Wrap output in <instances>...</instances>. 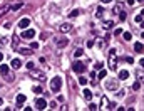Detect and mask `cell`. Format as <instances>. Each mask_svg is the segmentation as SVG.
<instances>
[{"mask_svg":"<svg viewBox=\"0 0 144 111\" xmlns=\"http://www.w3.org/2000/svg\"><path fill=\"white\" fill-rule=\"evenodd\" d=\"M60 88H62V77H60V76H55V77L50 81V89H52L54 93H59Z\"/></svg>","mask_w":144,"mask_h":111,"instance_id":"obj_1","label":"cell"},{"mask_svg":"<svg viewBox=\"0 0 144 111\" xmlns=\"http://www.w3.org/2000/svg\"><path fill=\"white\" fill-rule=\"evenodd\" d=\"M109 69L111 71H116L117 69V56H116V51L112 49L111 54H109Z\"/></svg>","mask_w":144,"mask_h":111,"instance_id":"obj_2","label":"cell"},{"mask_svg":"<svg viewBox=\"0 0 144 111\" xmlns=\"http://www.w3.org/2000/svg\"><path fill=\"white\" fill-rule=\"evenodd\" d=\"M72 71H74V73H79V74H80V73H84V71H85V66H84L80 61H75V62L72 64Z\"/></svg>","mask_w":144,"mask_h":111,"instance_id":"obj_3","label":"cell"},{"mask_svg":"<svg viewBox=\"0 0 144 111\" xmlns=\"http://www.w3.org/2000/svg\"><path fill=\"white\" fill-rule=\"evenodd\" d=\"M30 76H32V77H35V79H39V81H44V79H45V74L42 73V71H37L35 67H34V69H30Z\"/></svg>","mask_w":144,"mask_h":111,"instance_id":"obj_4","label":"cell"},{"mask_svg":"<svg viewBox=\"0 0 144 111\" xmlns=\"http://www.w3.org/2000/svg\"><path fill=\"white\" fill-rule=\"evenodd\" d=\"M20 37H22V39H34V37H35V30H34V29H25Z\"/></svg>","mask_w":144,"mask_h":111,"instance_id":"obj_5","label":"cell"},{"mask_svg":"<svg viewBox=\"0 0 144 111\" xmlns=\"http://www.w3.org/2000/svg\"><path fill=\"white\" fill-rule=\"evenodd\" d=\"M47 106H49V104H47V101H45V99H42V98H39V99L35 101V108H37V110H45Z\"/></svg>","mask_w":144,"mask_h":111,"instance_id":"obj_6","label":"cell"},{"mask_svg":"<svg viewBox=\"0 0 144 111\" xmlns=\"http://www.w3.org/2000/svg\"><path fill=\"white\" fill-rule=\"evenodd\" d=\"M55 44H57L59 49H60V47H65V45L69 44V39H67V37H59V39L55 40Z\"/></svg>","mask_w":144,"mask_h":111,"instance_id":"obj_7","label":"cell"},{"mask_svg":"<svg viewBox=\"0 0 144 111\" xmlns=\"http://www.w3.org/2000/svg\"><path fill=\"white\" fill-rule=\"evenodd\" d=\"M22 5H24V3H22V0H17L15 3H12V5H10V12H17V10H20V8H22Z\"/></svg>","mask_w":144,"mask_h":111,"instance_id":"obj_8","label":"cell"},{"mask_svg":"<svg viewBox=\"0 0 144 111\" xmlns=\"http://www.w3.org/2000/svg\"><path fill=\"white\" fill-rule=\"evenodd\" d=\"M29 25H30V19H27V17H25V19H22V20L19 22V29H24V30H25Z\"/></svg>","mask_w":144,"mask_h":111,"instance_id":"obj_9","label":"cell"},{"mask_svg":"<svg viewBox=\"0 0 144 111\" xmlns=\"http://www.w3.org/2000/svg\"><path fill=\"white\" fill-rule=\"evenodd\" d=\"M117 86H119L117 81H107V82H106V88H107V89H117Z\"/></svg>","mask_w":144,"mask_h":111,"instance_id":"obj_10","label":"cell"},{"mask_svg":"<svg viewBox=\"0 0 144 111\" xmlns=\"http://www.w3.org/2000/svg\"><path fill=\"white\" fill-rule=\"evenodd\" d=\"M24 103H25V94H19L17 96V108H22Z\"/></svg>","mask_w":144,"mask_h":111,"instance_id":"obj_11","label":"cell"},{"mask_svg":"<svg viewBox=\"0 0 144 111\" xmlns=\"http://www.w3.org/2000/svg\"><path fill=\"white\" fill-rule=\"evenodd\" d=\"M10 66H12L13 69H19V67L22 66V61H20V59H13V61L10 62Z\"/></svg>","mask_w":144,"mask_h":111,"instance_id":"obj_12","label":"cell"},{"mask_svg":"<svg viewBox=\"0 0 144 111\" xmlns=\"http://www.w3.org/2000/svg\"><path fill=\"white\" fill-rule=\"evenodd\" d=\"M82 94H84L85 101H91V99H92V91H89V89H84V91H82Z\"/></svg>","mask_w":144,"mask_h":111,"instance_id":"obj_13","label":"cell"},{"mask_svg":"<svg viewBox=\"0 0 144 111\" xmlns=\"http://www.w3.org/2000/svg\"><path fill=\"white\" fill-rule=\"evenodd\" d=\"M71 29H72V27L69 25V24H62V25L59 27V30H60V32H64V34H65V32H69Z\"/></svg>","mask_w":144,"mask_h":111,"instance_id":"obj_14","label":"cell"},{"mask_svg":"<svg viewBox=\"0 0 144 111\" xmlns=\"http://www.w3.org/2000/svg\"><path fill=\"white\" fill-rule=\"evenodd\" d=\"M10 12V5H5V7H2L0 8V17H3L5 14H8Z\"/></svg>","mask_w":144,"mask_h":111,"instance_id":"obj_15","label":"cell"},{"mask_svg":"<svg viewBox=\"0 0 144 111\" xmlns=\"http://www.w3.org/2000/svg\"><path fill=\"white\" fill-rule=\"evenodd\" d=\"M134 51H136V52H143V51H144V45L141 44V42H136V44H134Z\"/></svg>","mask_w":144,"mask_h":111,"instance_id":"obj_16","label":"cell"},{"mask_svg":"<svg viewBox=\"0 0 144 111\" xmlns=\"http://www.w3.org/2000/svg\"><path fill=\"white\" fill-rule=\"evenodd\" d=\"M127 77H129V73H127L126 69L119 71V79H127Z\"/></svg>","mask_w":144,"mask_h":111,"instance_id":"obj_17","label":"cell"},{"mask_svg":"<svg viewBox=\"0 0 144 111\" xmlns=\"http://www.w3.org/2000/svg\"><path fill=\"white\" fill-rule=\"evenodd\" d=\"M102 15H104V8H102V7H97V10H96V17H97V19H102Z\"/></svg>","mask_w":144,"mask_h":111,"instance_id":"obj_18","label":"cell"},{"mask_svg":"<svg viewBox=\"0 0 144 111\" xmlns=\"http://www.w3.org/2000/svg\"><path fill=\"white\" fill-rule=\"evenodd\" d=\"M0 73H2V76H5L7 73H10L8 66H5V64H3V66H0Z\"/></svg>","mask_w":144,"mask_h":111,"instance_id":"obj_19","label":"cell"},{"mask_svg":"<svg viewBox=\"0 0 144 111\" xmlns=\"http://www.w3.org/2000/svg\"><path fill=\"white\" fill-rule=\"evenodd\" d=\"M112 25H114L112 20H104V29H112Z\"/></svg>","mask_w":144,"mask_h":111,"instance_id":"obj_20","label":"cell"},{"mask_svg":"<svg viewBox=\"0 0 144 111\" xmlns=\"http://www.w3.org/2000/svg\"><path fill=\"white\" fill-rule=\"evenodd\" d=\"M126 19H127V14H126V12H122V10H121V12H119V20H121V22H124V20H126Z\"/></svg>","mask_w":144,"mask_h":111,"instance_id":"obj_21","label":"cell"},{"mask_svg":"<svg viewBox=\"0 0 144 111\" xmlns=\"http://www.w3.org/2000/svg\"><path fill=\"white\" fill-rule=\"evenodd\" d=\"M20 54H24V56H29V54H32V49H27V47H24V49H20Z\"/></svg>","mask_w":144,"mask_h":111,"instance_id":"obj_22","label":"cell"},{"mask_svg":"<svg viewBox=\"0 0 144 111\" xmlns=\"http://www.w3.org/2000/svg\"><path fill=\"white\" fill-rule=\"evenodd\" d=\"M122 37H124V40L127 42V40H131V37H132V34H131V32H122Z\"/></svg>","mask_w":144,"mask_h":111,"instance_id":"obj_23","label":"cell"},{"mask_svg":"<svg viewBox=\"0 0 144 111\" xmlns=\"http://www.w3.org/2000/svg\"><path fill=\"white\" fill-rule=\"evenodd\" d=\"M121 10H122V5H121V3H116V5H114V14H119Z\"/></svg>","mask_w":144,"mask_h":111,"instance_id":"obj_24","label":"cell"},{"mask_svg":"<svg viewBox=\"0 0 144 111\" xmlns=\"http://www.w3.org/2000/svg\"><path fill=\"white\" fill-rule=\"evenodd\" d=\"M3 77H7V81H8V82H12V81L15 79V77H13V74H12V73H7L5 76H3Z\"/></svg>","mask_w":144,"mask_h":111,"instance_id":"obj_25","label":"cell"},{"mask_svg":"<svg viewBox=\"0 0 144 111\" xmlns=\"http://www.w3.org/2000/svg\"><path fill=\"white\" fill-rule=\"evenodd\" d=\"M139 88H141V81H139V79H137V81H136V82H134V84H132V89H134V91H137V89H139Z\"/></svg>","mask_w":144,"mask_h":111,"instance_id":"obj_26","label":"cell"},{"mask_svg":"<svg viewBox=\"0 0 144 111\" xmlns=\"http://www.w3.org/2000/svg\"><path fill=\"white\" fill-rule=\"evenodd\" d=\"M79 12H80L79 8H74V10H72L71 14H69V17H77V15H79Z\"/></svg>","mask_w":144,"mask_h":111,"instance_id":"obj_27","label":"cell"},{"mask_svg":"<svg viewBox=\"0 0 144 111\" xmlns=\"http://www.w3.org/2000/svg\"><path fill=\"white\" fill-rule=\"evenodd\" d=\"M82 54H84V51H82V49H77V51L74 52V57H80Z\"/></svg>","mask_w":144,"mask_h":111,"instance_id":"obj_28","label":"cell"},{"mask_svg":"<svg viewBox=\"0 0 144 111\" xmlns=\"http://www.w3.org/2000/svg\"><path fill=\"white\" fill-rule=\"evenodd\" d=\"M94 67H96L97 71H101V69L104 67V62H96V66H94Z\"/></svg>","mask_w":144,"mask_h":111,"instance_id":"obj_29","label":"cell"},{"mask_svg":"<svg viewBox=\"0 0 144 111\" xmlns=\"http://www.w3.org/2000/svg\"><path fill=\"white\" fill-rule=\"evenodd\" d=\"M79 84H80V86H85V84H87V79H85V77H79Z\"/></svg>","mask_w":144,"mask_h":111,"instance_id":"obj_30","label":"cell"},{"mask_svg":"<svg viewBox=\"0 0 144 111\" xmlns=\"http://www.w3.org/2000/svg\"><path fill=\"white\" fill-rule=\"evenodd\" d=\"M136 76H137V79H139V81H143V79H144V73H143V71H137Z\"/></svg>","mask_w":144,"mask_h":111,"instance_id":"obj_31","label":"cell"},{"mask_svg":"<svg viewBox=\"0 0 144 111\" xmlns=\"http://www.w3.org/2000/svg\"><path fill=\"white\" fill-rule=\"evenodd\" d=\"M102 106H104V108H109V101H107V98H106V96L102 98Z\"/></svg>","mask_w":144,"mask_h":111,"instance_id":"obj_32","label":"cell"},{"mask_svg":"<svg viewBox=\"0 0 144 111\" xmlns=\"http://www.w3.org/2000/svg\"><path fill=\"white\" fill-rule=\"evenodd\" d=\"M34 93H35V94H40V93H42V88H40V86H35V88H34Z\"/></svg>","mask_w":144,"mask_h":111,"instance_id":"obj_33","label":"cell"},{"mask_svg":"<svg viewBox=\"0 0 144 111\" xmlns=\"http://www.w3.org/2000/svg\"><path fill=\"white\" fill-rule=\"evenodd\" d=\"M97 108H99V106H97V104H94V103H91V104H89V110H92V111H96Z\"/></svg>","mask_w":144,"mask_h":111,"instance_id":"obj_34","label":"cell"},{"mask_svg":"<svg viewBox=\"0 0 144 111\" xmlns=\"http://www.w3.org/2000/svg\"><path fill=\"white\" fill-rule=\"evenodd\" d=\"M136 22H137V24H141V22H143V15H141V14H139V15H136Z\"/></svg>","mask_w":144,"mask_h":111,"instance_id":"obj_35","label":"cell"},{"mask_svg":"<svg viewBox=\"0 0 144 111\" xmlns=\"http://www.w3.org/2000/svg\"><path fill=\"white\" fill-rule=\"evenodd\" d=\"M114 36H122V29H116L114 30Z\"/></svg>","mask_w":144,"mask_h":111,"instance_id":"obj_36","label":"cell"},{"mask_svg":"<svg viewBox=\"0 0 144 111\" xmlns=\"http://www.w3.org/2000/svg\"><path fill=\"white\" fill-rule=\"evenodd\" d=\"M49 106H50V108H52V110H57V108H59V106H57V103H55V101H52V103H50V104H49Z\"/></svg>","mask_w":144,"mask_h":111,"instance_id":"obj_37","label":"cell"},{"mask_svg":"<svg viewBox=\"0 0 144 111\" xmlns=\"http://www.w3.org/2000/svg\"><path fill=\"white\" fill-rule=\"evenodd\" d=\"M27 69H29V71H30V69H34V62H32V61H30V62H27Z\"/></svg>","mask_w":144,"mask_h":111,"instance_id":"obj_38","label":"cell"},{"mask_svg":"<svg viewBox=\"0 0 144 111\" xmlns=\"http://www.w3.org/2000/svg\"><path fill=\"white\" fill-rule=\"evenodd\" d=\"M7 42H8V37H2L0 39V44H7Z\"/></svg>","mask_w":144,"mask_h":111,"instance_id":"obj_39","label":"cell"},{"mask_svg":"<svg viewBox=\"0 0 144 111\" xmlns=\"http://www.w3.org/2000/svg\"><path fill=\"white\" fill-rule=\"evenodd\" d=\"M3 27H5V29H10V27H12V22H5Z\"/></svg>","mask_w":144,"mask_h":111,"instance_id":"obj_40","label":"cell"},{"mask_svg":"<svg viewBox=\"0 0 144 111\" xmlns=\"http://www.w3.org/2000/svg\"><path fill=\"white\" fill-rule=\"evenodd\" d=\"M126 61H127V62H129V64H132V62H134V59H132V57H131V56H127V57H126Z\"/></svg>","mask_w":144,"mask_h":111,"instance_id":"obj_41","label":"cell"},{"mask_svg":"<svg viewBox=\"0 0 144 111\" xmlns=\"http://www.w3.org/2000/svg\"><path fill=\"white\" fill-rule=\"evenodd\" d=\"M99 77H101V79H102V77H106V71H102V69H101V73H99Z\"/></svg>","mask_w":144,"mask_h":111,"instance_id":"obj_42","label":"cell"},{"mask_svg":"<svg viewBox=\"0 0 144 111\" xmlns=\"http://www.w3.org/2000/svg\"><path fill=\"white\" fill-rule=\"evenodd\" d=\"M116 108V103H109V110H114Z\"/></svg>","mask_w":144,"mask_h":111,"instance_id":"obj_43","label":"cell"},{"mask_svg":"<svg viewBox=\"0 0 144 111\" xmlns=\"http://www.w3.org/2000/svg\"><path fill=\"white\" fill-rule=\"evenodd\" d=\"M139 66H141V67L144 69V59H141V61H139Z\"/></svg>","mask_w":144,"mask_h":111,"instance_id":"obj_44","label":"cell"},{"mask_svg":"<svg viewBox=\"0 0 144 111\" xmlns=\"http://www.w3.org/2000/svg\"><path fill=\"white\" fill-rule=\"evenodd\" d=\"M127 3H129V5H134V3H136V0H127Z\"/></svg>","mask_w":144,"mask_h":111,"instance_id":"obj_45","label":"cell"},{"mask_svg":"<svg viewBox=\"0 0 144 111\" xmlns=\"http://www.w3.org/2000/svg\"><path fill=\"white\" fill-rule=\"evenodd\" d=\"M101 2H102V3H111L112 0H101Z\"/></svg>","mask_w":144,"mask_h":111,"instance_id":"obj_46","label":"cell"},{"mask_svg":"<svg viewBox=\"0 0 144 111\" xmlns=\"http://www.w3.org/2000/svg\"><path fill=\"white\" fill-rule=\"evenodd\" d=\"M2 61H3V54L0 52V62H2Z\"/></svg>","mask_w":144,"mask_h":111,"instance_id":"obj_47","label":"cell"},{"mask_svg":"<svg viewBox=\"0 0 144 111\" xmlns=\"http://www.w3.org/2000/svg\"><path fill=\"white\" fill-rule=\"evenodd\" d=\"M141 27H143V29H144V20H143V22H141Z\"/></svg>","mask_w":144,"mask_h":111,"instance_id":"obj_48","label":"cell"},{"mask_svg":"<svg viewBox=\"0 0 144 111\" xmlns=\"http://www.w3.org/2000/svg\"><path fill=\"white\" fill-rule=\"evenodd\" d=\"M141 15H143V17H144V10H141Z\"/></svg>","mask_w":144,"mask_h":111,"instance_id":"obj_49","label":"cell"},{"mask_svg":"<svg viewBox=\"0 0 144 111\" xmlns=\"http://www.w3.org/2000/svg\"><path fill=\"white\" fill-rule=\"evenodd\" d=\"M2 104H3V101H2V99H0V106H2Z\"/></svg>","mask_w":144,"mask_h":111,"instance_id":"obj_50","label":"cell"},{"mask_svg":"<svg viewBox=\"0 0 144 111\" xmlns=\"http://www.w3.org/2000/svg\"><path fill=\"white\" fill-rule=\"evenodd\" d=\"M139 2H141V3H144V0H139Z\"/></svg>","mask_w":144,"mask_h":111,"instance_id":"obj_51","label":"cell"},{"mask_svg":"<svg viewBox=\"0 0 144 111\" xmlns=\"http://www.w3.org/2000/svg\"><path fill=\"white\" fill-rule=\"evenodd\" d=\"M143 39H144V32H143Z\"/></svg>","mask_w":144,"mask_h":111,"instance_id":"obj_52","label":"cell"}]
</instances>
